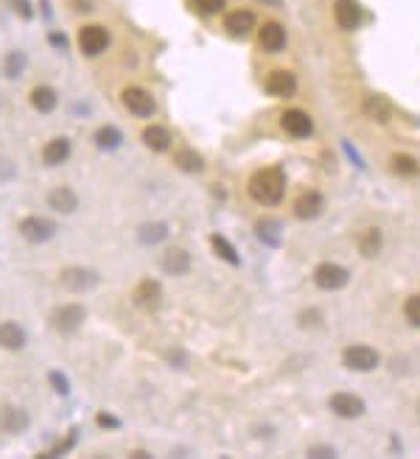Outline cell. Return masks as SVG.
<instances>
[{"label": "cell", "mask_w": 420, "mask_h": 459, "mask_svg": "<svg viewBox=\"0 0 420 459\" xmlns=\"http://www.w3.org/2000/svg\"><path fill=\"white\" fill-rule=\"evenodd\" d=\"M23 70H26V56H23L20 50L9 53V56H6V65H3V73H6L9 79H17Z\"/></svg>", "instance_id": "obj_32"}, {"label": "cell", "mask_w": 420, "mask_h": 459, "mask_svg": "<svg viewBox=\"0 0 420 459\" xmlns=\"http://www.w3.org/2000/svg\"><path fill=\"white\" fill-rule=\"evenodd\" d=\"M132 303L143 311H157V306L163 303V286L151 277H143L132 291Z\"/></svg>", "instance_id": "obj_6"}, {"label": "cell", "mask_w": 420, "mask_h": 459, "mask_svg": "<svg viewBox=\"0 0 420 459\" xmlns=\"http://www.w3.org/2000/svg\"><path fill=\"white\" fill-rule=\"evenodd\" d=\"M323 207H325V199H323L320 190H306V193H300V196L294 199V216L303 219V222L317 219V216L323 213Z\"/></svg>", "instance_id": "obj_11"}, {"label": "cell", "mask_w": 420, "mask_h": 459, "mask_svg": "<svg viewBox=\"0 0 420 459\" xmlns=\"http://www.w3.org/2000/svg\"><path fill=\"white\" fill-rule=\"evenodd\" d=\"M225 3L227 0H193L196 11H202V14H219L225 9Z\"/></svg>", "instance_id": "obj_34"}, {"label": "cell", "mask_w": 420, "mask_h": 459, "mask_svg": "<svg viewBox=\"0 0 420 459\" xmlns=\"http://www.w3.org/2000/svg\"><path fill=\"white\" fill-rule=\"evenodd\" d=\"M308 457H336V451H330V448H308Z\"/></svg>", "instance_id": "obj_38"}, {"label": "cell", "mask_w": 420, "mask_h": 459, "mask_svg": "<svg viewBox=\"0 0 420 459\" xmlns=\"http://www.w3.org/2000/svg\"><path fill=\"white\" fill-rule=\"evenodd\" d=\"M121 101H124V107H126L132 115H138V118H149V115H154V109H157L154 95L149 90H143V87H126V90L121 92Z\"/></svg>", "instance_id": "obj_4"}, {"label": "cell", "mask_w": 420, "mask_h": 459, "mask_svg": "<svg viewBox=\"0 0 420 459\" xmlns=\"http://www.w3.org/2000/svg\"><path fill=\"white\" fill-rule=\"evenodd\" d=\"M280 126H283V132L291 135V138H308V135L314 132V121H311V115L303 112V109H286V112L280 115Z\"/></svg>", "instance_id": "obj_9"}, {"label": "cell", "mask_w": 420, "mask_h": 459, "mask_svg": "<svg viewBox=\"0 0 420 459\" xmlns=\"http://www.w3.org/2000/svg\"><path fill=\"white\" fill-rule=\"evenodd\" d=\"M11 3H14L17 14H23V20H28V17H31V6H28V0H11Z\"/></svg>", "instance_id": "obj_37"}, {"label": "cell", "mask_w": 420, "mask_h": 459, "mask_svg": "<svg viewBox=\"0 0 420 459\" xmlns=\"http://www.w3.org/2000/svg\"><path fill=\"white\" fill-rule=\"evenodd\" d=\"M258 238L264 241V244H269V247H278L280 238H283V225H280V219H261L258 222Z\"/></svg>", "instance_id": "obj_27"}, {"label": "cell", "mask_w": 420, "mask_h": 459, "mask_svg": "<svg viewBox=\"0 0 420 459\" xmlns=\"http://www.w3.org/2000/svg\"><path fill=\"white\" fill-rule=\"evenodd\" d=\"M404 314H406L409 325L420 328V294H415V297H409V300H406V306H404Z\"/></svg>", "instance_id": "obj_33"}, {"label": "cell", "mask_w": 420, "mask_h": 459, "mask_svg": "<svg viewBox=\"0 0 420 459\" xmlns=\"http://www.w3.org/2000/svg\"><path fill=\"white\" fill-rule=\"evenodd\" d=\"M26 328L17 322H0V347L6 350H20L26 347Z\"/></svg>", "instance_id": "obj_19"}, {"label": "cell", "mask_w": 420, "mask_h": 459, "mask_svg": "<svg viewBox=\"0 0 420 459\" xmlns=\"http://www.w3.org/2000/svg\"><path fill=\"white\" fill-rule=\"evenodd\" d=\"M109 31L104 28V26H85L82 31H79V48H82V53L85 56H98V53H104L107 48H109Z\"/></svg>", "instance_id": "obj_7"}, {"label": "cell", "mask_w": 420, "mask_h": 459, "mask_svg": "<svg viewBox=\"0 0 420 459\" xmlns=\"http://www.w3.org/2000/svg\"><path fill=\"white\" fill-rule=\"evenodd\" d=\"M210 244H213V252H216L219 258H225V261H227L230 266H238V264H241L238 252H235L233 244H230V241H227L225 235H219V232H216V235H210Z\"/></svg>", "instance_id": "obj_30"}, {"label": "cell", "mask_w": 420, "mask_h": 459, "mask_svg": "<svg viewBox=\"0 0 420 459\" xmlns=\"http://www.w3.org/2000/svg\"><path fill=\"white\" fill-rule=\"evenodd\" d=\"M59 283L68 288V291H90L95 283H98V275L85 269V266H68L62 275H59Z\"/></svg>", "instance_id": "obj_10"}, {"label": "cell", "mask_w": 420, "mask_h": 459, "mask_svg": "<svg viewBox=\"0 0 420 459\" xmlns=\"http://www.w3.org/2000/svg\"><path fill=\"white\" fill-rule=\"evenodd\" d=\"M266 92L269 95H278V98H289V95L297 92V79L289 70H275L266 79Z\"/></svg>", "instance_id": "obj_18"}, {"label": "cell", "mask_w": 420, "mask_h": 459, "mask_svg": "<svg viewBox=\"0 0 420 459\" xmlns=\"http://www.w3.org/2000/svg\"><path fill=\"white\" fill-rule=\"evenodd\" d=\"M389 168L398 174V177H418L420 174V166L418 160L412 157V154H392V160H389Z\"/></svg>", "instance_id": "obj_29"}, {"label": "cell", "mask_w": 420, "mask_h": 459, "mask_svg": "<svg viewBox=\"0 0 420 459\" xmlns=\"http://www.w3.org/2000/svg\"><path fill=\"white\" fill-rule=\"evenodd\" d=\"M160 266L168 275H185L188 269H190V255H188V249H183V247H171V249L163 252Z\"/></svg>", "instance_id": "obj_16"}, {"label": "cell", "mask_w": 420, "mask_h": 459, "mask_svg": "<svg viewBox=\"0 0 420 459\" xmlns=\"http://www.w3.org/2000/svg\"><path fill=\"white\" fill-rule=\"evenodd\" d=\"M333 17L336 26L345 31H356L362 26V6L356 0H336L333 3Z\"/></svg>", "instance_id": "obj_12"}, {"label": "cell", "mask_w": 420, "mask_h": 459, "mask_svg": "<svg viewBox=\"0 0 420 459\" xmlns=\"http://www.w3.org/2000/svg\"><path fill=\"white\" fill-rule=\"evenodd\" d=\"M138 238H140V244H143V247L163 244V241L168 238V227H166L163 222H146V225H140Z\"/></svg>", "instance_id": "obj_24"}, {"label": "cell", "mask_w": 420, "mask_h": 459, "mask_svg": "<svg viewBox=\"0 0 420 459\" xmlns=\"http://www.w3.org/2000/svg\"><path fill=\"white\" fill-rule=\"evenodd\" d=\"M53 328L62 333V336H70V333H76L82 325H85V308L82 306H59L56 311H53Z\"/></svg>", "instance_id": "obj_8"}, {"label": "cell", "mask_w": 420, "mask_h": 459, "mask_svg": "<svg viewBox=\"0 0 420 459\" xmlns=\"http://www.w3.org/2000/svg\"><path fill=\"white\" fill-rule=\"evenodd\" d=\"M56 101H59V95H56L53 87H48V85H37L31 90V107L37 112H53L56 109Z\"/></svg>", "instance_id": "obj_23"}, {"label": "cell", "mask_w": 420, "mask_h": 459, "mask_svg": "<svg viewBox=\"0 0 420 459\" xmlns=\"http://www.w3.org/2000/svg\"><path fill=\"white\" fill-rule=\"evenodd\" d=\"M0 428L6 434H23L28 428V414L14 404H3L0 406Z\"/></svg>", "instance_id": "obj_13"}, {"label": "cell", "mask_w": 420, "mask_h": 459, "mask_svg": "<svg viewBox=\"0 0 420 459\" xmlns=\"http://www.w3.org/2000/svg\"><path fill=\"white\" fill-rule=\"evenodd\" d=\"M249 196L258 205H280L283 196H286V174L278 166L255 171L252 180H249Z\"/></svg>", "instance_id": "obj_1"}, {"label": "cell", "mask_w": 420, "mask_h": 459, "mask_svg": "<svg viewBox=\"0 0 420 459\" xmlns=\"http://www.w3.org/2000/svg\"><path fill=\"white\" fill-rule=\"evenodd\" d=\"M143 143L151 151H166V148H171V132L166 126H146L143 129Z\"/></svg>", "instance_id": "obj_25"}, {"label": "cell", "mask_w": 420, "mask_h": 459, "mask_svg": "<svg viewBox=\"0 0 420 459\" xmlns=\"http://www.w3.org/2000/svg\"><path fill=\"white\" fill-rule=\"evenodd\" d=\"M68 157H70V143L65 138H53L43 148V163L45 166H62Z\"/></svg>", "instance_id": "obj_22"}, {"label": "cell", "mask_w": 420, "mask_h": 459, "mask_svg": "<svg viewBox=\"0 0 420 459\" xmlns=\"http://www.w3.org/2000/svg\"><path fill=\"white\" fill-rule=\"evenodd\" d=\"M20 235L28 244H45L56 235V225L50 219H43V216H28V219L20 222Z\"/></svg>", "instance_id": "obj_5"}, {"label": "cell", "mask_w": 420, "mask_h": 459, "mask_svg": "<svg viewBox=\"0 0 420 459\" xmlns=\"http://www.w3.org/2000/svg\"><path fill=\"white\" fill-rule=\"evenodd\" d=\"M348 280H350L348 269L339 266V264H330V261L320 264V266L314 269V283H317L323 291H339V288L348 286Z\"/></svg>", "instance_id": "obj_3"}, {"label": "cell", "mask_w": 420, "mask_h": 459, "mask_svg": "<svg viewBox=\"0 0 420 459\" xmlns=\"http://www.w3.org/2000/svg\"><path fill=\"white\" fill-rule=\"evenodd\" d=\"M381 244H384L381 230L378 227L365 230V232H362V238H359V252H362L365 258H375V255L381 252Z\"/></svg>", "instance_id": "obj_28"}, {"label": "cell", "mask_w": 420, "mask_h": 459, "mask_svg": "<svg viewBox=\"0 0 420 459\" xmlns=\"http://www.w3.org/2000/svg\"><path fill=\"white\" fill-rule=\"evenodd\" d=\"M48 205L56 210V213H73L76 207H79V196H76V190H70V188H53L50 190V196H48Z\"/></svg>", "instance_id": "obj_20"}, {"label": "cell", "mask_w": 420, "mask_h": 459, "mask_svg": "<svg viewBox=\"0 0 420 459\" xmlns=\"http://www.w3.org/2000/svg\"><path fill=\"white\" fill-rule=\"evenodd\" d=\"M174 166H177L180 171H185V174H202L205 160H202L196 151H190V148H180V151L174 154Z\"/></svg>", "instance_id": "obj_26"}, {"label": "cell", "mask_w": 420, "mask_h": 459, "mask_svg": "<svg viewBox=\"0 0 420 459\" xmlns=\"http://www.w3.org/2000/svg\"><path fill=\"white\" fill-rule=\"evenodd\" d=\"M330 412L339 414V417H359L365 412V401L359 395H350V392H336L330 401H328Z\"/></svg>", "instance_id": "obj_14"}, {"label": "cell", "mask_w": 420, "mask_h": 459, "mask_svg": "<svg viewBox=\"0 0 420 459\" xmlns=\"http://www.w3.org/2000/svg\"><path fill=\"white\" fill-rule=\"evenodd\" d=\"M365 115L375 124H387L392 118V104L384 95H367L365 98Z\"/></svg>", "instance_id": "obj_21"}, {"label": "cell", "mask_w": 420, "mask_h": 459, "mask_svg": "<svg viewBox=\"0 0 420 459\" xmlns=\"http://www.w3.org/2000/svg\"><path fill=\"white\" fill-rule=\"evenodd\" d=\"M121 132L115 129V126H101L98 132H95V146L98 148H104V151H112V148H118L121 146Z\"/></svg>", "instance_id": "obj_31"}, {"label": "cell", "mask_w": 420, "mask_h": 459, "mask_svg": "<svg viewBox=\"0 0 420 459\" xmlns=\"http://www.w3.org/2000/svg\"><path fill=\"white\" fill-rule=\"evenodd\" d=\"M342 364L353 372H370L381 364V356H378V350L367 347V345H350L342 353Z\"/></svg>", "instance_id": "obj_2"}, {"label": "cell", "mask_w": 420, "mask_h": 459, "mask_svg": "<svg viewBox=\"0 0 420 459\" xmlns=\"http://www.w3.org/2000/svg\"><path fill=\"white\" fill-rule=\"evenodd\" d=\"M258 43L264 50H269V53H278L286 48V28L275 23V20H269V23H264L261 26V31H258Z\"/></svg>", "instance_id": "obj_15"}, {"label": "cell", "mask_w": 420, "mask_h": 459, "mask_svg": "<svg viewBox=\"0 0 420 459\" xmlns=\"http://www.w3.org/2000/svg\"><path fill=\"white\" fill-rule=\"evenodd\" d=\"M50 40H53V45L56 48H65V37H62V34H53Z\"/></svg>", "instance_id": "obj_39"}, {"label": "cell", "mask_w": 420, "mask_h": 459, "mask_svg": "<svg viewBox=\"0 0 420 459\" xmlns=\"http://www.w3.org/2000/svg\"><path fill=\"white\" fill-rule=\"evenodd\" d=\"M252 26H255V14L247 9H235L225 17V31L230 37H247L252 31Z\"/></svg>", "instance_id": "obj_17"}, {"label": "cell", "mask_w": 420, "mask_h": 459, "mask_svg": "<svg viewBox=\"0 0 420 459\" xmlns=\"http://www.w3.org/2000/svg\"><path fill=\"white\" fill-rule=\"evenodd\" d=\"M50 384H53V387H56V392H59V395H68V389H70V387H68V381H65V375H62V372H50Z\"/></svg>", "instance_id": "obj_36"}, {"label": "cell", "mask_w": 420, "mask_h": 459, "mask_svg": "<svg viewBox=\"0 0 420 459\" xmlns=\"http://www.w3.org/2000/svg\"><path fill=\"white\" fill-rule=\"evenodd\" d=\"M95 423H98L101 428H121V420H118L115 414H107V412L95 414Z\"/></svg>", "instance_id": "obj_35"}]
</instances>
